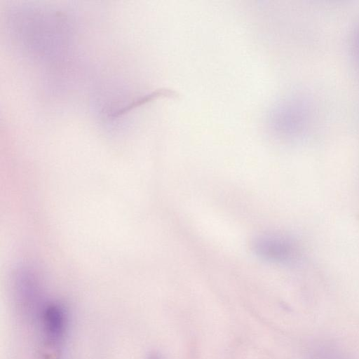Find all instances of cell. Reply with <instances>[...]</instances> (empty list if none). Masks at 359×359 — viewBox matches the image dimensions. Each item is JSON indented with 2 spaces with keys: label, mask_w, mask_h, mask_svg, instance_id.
Here are the masks:
<instances>
[{
  "label": "cell",
  "mask_w": 359,
  "mask_h": 359,
  "mask_svg": "<svg viewBox=\"0 0 359 359\" xmlns=\"http://www.w3.org/2000/svg\"><path fill=\"white\" fill-rule=\"evenodd\" d=\"M43 359H59L65 341L67 318L64 309L58 304H50L39 316Z\"/></svg>",
  "instance_id": "1"
},
{
  "label": "cell",
  "mask_w": 359,
  "mask_h": 359,
  "mask_svg": "<svg viewBox=\"0 0 359 359\" xmlns=\"http://www.w3.org/2000/svg\"><path fill=\"white\" fill-rule=\"evenodd\" d=\"M252 250L261 258L276 263L294 262L299 255L297 244L280 235H260L251 242Z\"/></svg>",
  "instance_id": "2"
},
{
  "label": "cell",
  "mask_w": 359,
  "mask_h": 359,
  "mask_svg": "<svg viewBox=\"0 0 359 359\" xmlns=\"http://www.w3.org/2000/svg\"><path fill=\"white\" fill-rule=\"evenodd\" d=\"M306 359H346L342 351L329 343H316L311 346Z\"/></svg>",
  "instance_id": "3"
},
{
  "label": "cell",
  "mask_w": 359,
  "mask_h": 359,
  "mask_svg": "<svg viewBox=\"0 0 359 359\" xmlns=\"http://www.w3.org/2000/svg\"><path fill=\"white\" fill-rule=\"evenodd\" d=\"M147 359H161L156 354H151Z\"/></svg>",
  "instance_id": "4"
}]
</instances>
